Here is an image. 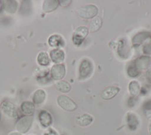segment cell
I'll return each mask as SVG.
<instances>
[{
    "label": "cell",
    "mask_w": 151,
    "mask_h": 135,
    "mask_svg": "<svg viewBox=\"0 0 151 135\" xmlns=\"http://www.w3.org/2000/svg\"><path fill=\"white\" fill-rule=\"evenodd\" d=\"M94 65L89 59L85 58L81 61L79 67V80L86 81L92 75L94 72Z\"/></svg>",
    "instance_id": "6da1fadb"
},
{
    "label": "cell",
    "mask_w": 151,
    "mask_h": 135,
    "mask_svg": "<svg viewBox=\"0 0 151 135\" xmlns=\"http://www.w3.org/2000/svg\"><path fill=\"white\" fill-rule=\"evenodd\" d=\"M78 15L83 19H93L98 13V9L96 5L92 4L83 5L76 10Z\"/></svg>",
    "instance_id": "7a4b0ae2"
},
{
    "label": "cell",
    "mask_w": 151,
    "mask_h": 135,
    "mask_svg": "<svg viewBox=\"0 0 151 135\" xmlns=\"http://www.w3.org/2000/svg\"><path fill=\"white\" fill-rule=\"evenodd\" d=\"M57 103L65 111L73 112L77 109V105L70 97L61 94L57 97Z\"/></svg>",
    "instance_id": "3957f363"
},
{
    "label": "cell",
    "mask_w": 151,
    "mask_h": 135,
    "mask_svg": "<svg viewBox=\"0 0 151 135\" xmlns=\"http://www.w3.org/2000/svg\"><path fill=\"white\" fill-rule=\"evenodd\" d=\"M33 121V115H25L19 118L16 122V130L21 134H26L30 129Z\"/></svg>",
    "instance_id": "277c9868"
},
{
    "label": "cell",
    "mask_w": 151,
    "mask_h": 135,
    "mask_svg": "<svg viewBox=\"0 0 151 135\" xmlns=\"http://www.w3.org/2000/svg\"><path fill=\"white\" fill-rule=\"evenodd\" d=\"M88 32L89 30L87 27L80 26L76 28L72 36V40L74 45L79 46L86 38V36L88 34Z\"/></svg>",
    "instance_id": "5b68a950"
},
{
    "label": "cell",
    "mask_w": 151,
    "mask_h": 135,
    "mask_svg": "<svg viewBox=\"0 0 151 135\" xmlns=\"http://www.w3.org/2000/svg\"><path fill=\"white\" fill-rule=\"evenodd\" d=\"M0 108L2 112L10 118H15L17 117V109L15 105L11 101L5 99L2 101L0 105Z\"/></svg>",
    "instance_id": "8992f818"
},
{
    "label": "cell",
    "mask_w": 151,
    "mask_h": 135,
    "mask_svg": "<svg viewBox=\"0 0 151 135\" xmlns=\"http://www.w3.org/2000/svg\"><path fill=\"white\" fill-rule=\"evenodd\" d=\"M66 75V67L65 65L55 64L50 70V75L51 78L55 81H60L64 78Z\"/></svg>",
    "instance_id": "52a82bcc"
},
{
    "label": "cell",
    "mask_w": 151,
    "mask_h": 135,
    "mask_svg": "<svg viewBox=\"0 0 151 135\" xmlns=\"http://www.w3.org/2000/svg\"><path fill=\"white\" fill-rule=\"evenodd\" d=\"M118 55L122 59H128L130 56L131 48L129 43L125 39H122L118 44Z\"/></svg>",
    "instance_id": "ba28073f"
},
{
    "label": "cell",
    "mask_w": 151,
    "mask_h": 135,
    "mask_svg": "<svg viewBox=\"0 0 151 135\" xmlns=\"http://www.w3.org/2000/svg\"><path fill=\"white\" fill-rule=\"evenodd\" d=\"M151 36V33L148 31H141L136 33L132 40V44L133 46L137 47L142 45L144 42Z\"/></svg>",
    "instance_id": "9c48e42d"
},
{
    "label": "cell",
    "mask_w": 151,
    "mask_h": 135,
    "mask_svg": "<svg viewBox=\"0 0 151 135\" xmlns=\"http://www.w3.org/2000/svg\"><path fill=\"white\" fill-rule=\"evenodd\" d=\"M134 65L139 71L148 69L151 65V58L148 56H142L134 61Z\"/></svg>",
    "instance_id": "30bf717a"
},
{
    "label": "cell",
    "mask_w": 151,
    "mask_h": 135,
    "mask_svg": "<svg viewBox=\"0 0 151 135\" xmlns=\"http://www.w3.org/2000/svg\"><path fill=\"white\" fill-rule=\"evenodd\" d=\"M120 92V88L116 86H110L107 87L102 91L101 97L104 100H110L113 99Z\"/></svg>",
    "instance_id": "8fae6325"
},
{
    "label": "cell",
    "mask_w": 151,
    "mask_h": 135,
    "mask_svg": "<svg viewBox=\"0 0 151 135\" xmlns=\"http://www.w3.org/2000/svg\"><path fill=\"white\" fill-rule=\"evenodd\" d=\"M49 55L50 59L55 64H61L65 59V53L60 49H54Z\"/></svg>",
    "instance_id": "7c38bea8"
},
{
    "label": "cell",
    "mask_w": 151,
    "mask_h": 135,
    "mask_svg": "<svg viewBox=\"0 0 151 135\" xmlns=\"http://www.w3.org/2000/svg\"><path fill=\"white\" fill-rule=\"evenodd\" d=\"M39 120L41 125L44 128H48L52 125L53 122L52 115L50 114L48 111L42 110L39 114Z\"/></svg>",
    "instance_id": "4fadbf2b"
},
{
    "label": "cell",
    "mask_w": 151,
    "mask_h": 135,
    "mask_svg": "<svg viewBox=\"0 0 151 135\" xmlns=\"http://www.w3.org/2000/svg\"><path fill=\"white\" fill-rule=\"evenodd\" d=\"M126 118H127V124L129 129L132 131L136 130L139 125V120L137 115L132 112H129L127 113Z\"/></svg>",
    "instance_id": "5bb4252c"
},
{
    "label": "cell",
    "mask_w": 151,
    "mask_h": 135,
    "mask_svg": "<svg viewBox=\"0 0 151 135\" xmlns=\"http://www.w3.org/2000/svg\"><path fill=\"white\" fill-rule=\"evenodd\" d=\"M50 46L55 47L56 49H59V47L64 46V40L60 35L54 34L52 35L48 38V41Z\"/></svg>",
    "instance_id": "9a60e30c"
},
{
    "label": "cell",
    "mask_w": 151,
    "mask_h": 135,
    "mask_svg": "<svg viewBox=\"0 0 151 135\" xmlns=\"http://www.w3.org/2000/svg\"><path fill=\"white\" fill-rule=\"evenodd\" d=\"M94 121L92 116L88 113H84L81 115L76 118V123L78 125L81 127H87L89 126Z\"/></svg>",
    "instance_id": "2e32d148"
},
{
    "label": "cell",
    "mask_w": 151,
    "mask_h": 135,
    "mask_svg": "<svg viewBox=\"0 0 151 135\" xmlns=\"http://www.w3.org/2000/svg\"><path fill=\"white\" fill-rule=\"evenodd\" d=\"M59 6V1L57 0H47L42 4V11L45 13H50L56 10Z\"/></svg>",
    "instance_id": "e0dca14e"
},
{
    "label": "cell",
    "mask_w": 151,
    "mask_h": 135,
    "mask_svg": "<svg viewBox=\"0 0 151 135\" xmlns=\"http://www.w3.org/2000/svg\"><path fill=\"white\" fill-rule=\"evenodd\" d=\"M46 93L43 89H38L33 93V102L34 105H41L45 99Z\"/></svg>",
    "instance_id": "ac0fdd59"
},
{
    "label": "cell",
    "mask_w": 151,
    "mask_h": 135,
    "mask_svg": "<svg viewBox=\"0 0 151 135\" xmlns=\"http://www.w3.org/2000/svg\"><path fill=\"white\" fill-rule=\"evenodd\" d=\"M17 2L12 0L4 1L2 3L3 9L9 14H14L17 9Z\"/></svg>",
    "instance_id": "d6986e66"
},
{
    "label": "cell",
    "mask_w": 151,
    "mask_h": 135,
    "mask_svg": "<svg viewBox=\"0 0 151 135\" xmlns=\"http://www.w3.org/2000/svg\"><path fill=\"white\" fill-rule=\"evenodd\" d=\"M21 109L22 112L26 115H32L35 111V105L33 102L24 101L21 103Z\"/></svg>",
    "instance_id": "ffe728a7"
},
{
    "label": "cell",
    "mask_w": 151,
    "mask_h": 135,
    "mask_svg": "<svg viewBox=\"0 0 151 135\" xmlns=\"http://www.w3.org/2000/svg\"><path fill=\"white\" fill-rule=\"evenodd\" d=\"M55 87L58 91L61 92V93H69L71 90V85L67 81H58L55 82Z\"/></svg>",
    "instance_id": "44dd1931"
},
{
    "label": "cell",
    "mask_w": 151,
    "mask_h": 135,
    "mask_svg": "<svg viewBox=\"0 0 151 135\" xmlns=\"http://www.w3.org/2000/svg\"><path fill=\"white\" fill-rule=\"evenodd\" d=\"M129 92L132 97L139 95L141 92V86L137 81H132L129 83Z\"/></svg>",
    "instance_id": "7402d4cb"
},
{
    "label": "cell",
    "mask_w": 151,
    "mask_h": 135,
    "mask_svg": "<svg viewBox=\"0 0 151 135\" xmlns=\"http://www.w3.org/2000/svg\"><path fill=\"white\" fill-rule=\"evenodd\" d=\"M102 27V20L101 19V17H95L91 20V23L89 24V30L92 33H95V32L98 31Z\"/></svg>",
    "instance_id": "603a6c76"
},
{
    "label": "cell",
    "mask_w": 151,
    "mask_h": 135,
    "mask_svg": "<svg viewBox=\"0 0 151 135\" xmlns=\"http://www.w3.org/2000/svg\"><path fill=\"white\" fill-rule=\"evenodd\" d=\"M49 56L46 52H40L37 56V62L38 64L42 66H46L50 64Z\"/></svg>",
    "instance_id": "cb8c5ba5"
},
{
    "label": "cell",
    "mask_w": 151,
    "mask_h": 135,
    "mask_svg": "<svg viewBox=\"0 0 151 135\" xmlns=\"http://www.w3.org/2000/svg\"><path fill=\"white\" fill-rule=\"evenodd\" d=\"M127 74L131 78H137L141 75V71L137 69V68L134 65V62H130L127 66Z\"/></svg>",
    "instance_id": "d4e9b609"
},
{
    "label": "cell",
    "mask_w": 151,
    "mask_h": 135,
    "mask_svg": "<svg viewBox=\"0 0 151 135\" xmlns=\"http://www.w3.org/2000/svg\"><path fill=\"white\" fill-rule=\"evenodd\" d=\"M143 52L145 55H151V42L147 43L144 46Z\"/></svg>",
    "instance_id": "484cf974"
},
{
    "label": "cell",
    "mask_w": 151,
    "mask_h": 135,
    "mask_svg": "<svg viewBox=\"0 0 151 135\" xmlns=\"http://www.w3.org/2000/svg\"><path fill=\"white\" fill-rule=\"evenodd\" d=\"M146 80L148 83H151V65L148 68L146 72Z\"/></svg>",
    "instance_id": "4316f807"
},
{
    "label": "cell",
    "mask_w": 151,
    "mask_h": 135,
    "mask_svg": "<svg viewBox=\"0 0 151 135\" xmlns=\"http://www.w3.org/2000/svg\"><path fill=\"white\" fill-rule=\"evenodd\" d=\"M71 2H71V1H69V0H67V1H63V0H61V1H59V5L66 7V6H68L69 5H70Z\"/></svg>",
    "instance_id": "83f0119b"
},
{
    "label": "cell",
    "mask_w": 151,
    "mask_h": 135,
    "mask_svg": "<svg viewBox=\"0 0 151 135\" xmlns=\"http://www.w3.org/2000/svg\"><path fill=\"white\" fill-rule=\"evenodd\" d=\"M145 116L149 121H151V109H147L145 111Z\"/></svg>",
    "instance_id": "f1b7e54d"
},
{
    "label": "cell",
    "mask_w": 151,
    "mask_h": 135,
    "mask_svg": "<svg viewBox=\"0 0 151 135\" xmlns=\"http://www.w3.org/2000/svg\"><path fill=\"white\" fill-rule=\"evenodd\" d=\"M8 135H23L22 134L19 133L18 131H12L11 133H9Z\"/></svg>",
    "instance_id": "f546056e"
},
{
    "label": "cell",
    "mask_w": 151,
    "mask_h": 135,
    "mask_svg": "<svg viewBox=\"0 0 151 135\" xmlns=\"http://www.w3.org/2000/svg\"><path fill=\"white\" fill-rule=\"evenodd\" d=\"M146 109H151V100L149 101L146 103Z\"/></svg>",
    "instance_id": "4dcf8cb0"
},
{
    "label": "cell",
    "mask_w": 151,
    "mask_h": 135,
    "mask_svg": "<svg viewBox=\"0 0 151 135\" xmlns=\"http://www.w3.org/2000/svg\"><path fill=\"white\" fill-rule=\"evenodd\" d=\"M1 121H2V114H1V112H0V123H1Z\"/></svg>",
    "instance_id": "1f68e13d"
},
{
    "label": "cell",
    "mask_w": 151,
    "mask_h": 135,
    "mask_svg": "<svg viewBox=\"0 0 151 135\" xmlns=\"http://www.w3.org/2000/svg\"><path fill=\"white\" fill-rule=\"evenodd\" d=\"M150 135H151V127L150 126Z\"/></svg>",
    "instance_id": "d6a6232c"
},
{
    "label": "cell",
    "mask_w": 151,
    "mask_h": 135,
    "mask_svg": "<svg viewBox=\"0 0 151 135\" xmlns=\"http://www.w3.org/2000/svg\"><path fill=\"white\" fill-rule=\"evenodd\" d=\"M150 127H151V125H150Z\"/></svg>",
    "instance_id": "836d02e7"
}]
</instances>
